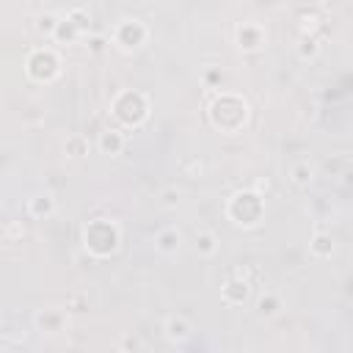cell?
Instances as JSON below:
<instances>
[{"mask_svg": "<svg viewBox=\"0 0 353 353\" xmlns=\"http://www.w3.org/2000/svg\"><path fill=\"white\" fill-rule=\"evenodd\" d=\"M251 119V105L243 94L234 91H218L207 105V121L212 130L223 135H237L245 130Z\"/></svg>", "mask_w": 353, "mask_h": 353, "instance_id": "1", "label": "cell"}, {"mask_svg": "<svg viewBox=\"0 0 353 353\" xmlns=\"http://www.w3.org/2000/svg\"><path fill=\"white\" fill-rule=\"evenodd\" d=\"M121 226L105 215H97L83 226V248L94 259H110L121 248Z\"/></svg>", "mask_w": 353, "mask_h": 353, "instance_id": "2", "label": "cell"}, {"mask_svg": "<svg viewBox=\"0 0 353 353\" xmlns=\"http://www.w3.org/2000/svg\"><path fill=\"white\" fill-rule=\"evenodd\" d=\"M149 113H152V102L149 94L141 88H121L110 99V116L121 130H141L149 121Z\"/></svg>", "mask_w": 353, "mask_h": 353, "instance_id": "3", "label": "cell"}, {"mask_svg": "<svg viewBox=\"0 0 353 353\" xmlns=\"http://www.w3.org/2000/svg\"><path fill=\"white\" fill-rule=\"evenodd\" d=\"M226 218L240 229H256L265 221V196L256 188H240L226 199Z\"/></svg>", "mask_w": 353, "mask_h": 353, "instance_id": "4", "label": "cell"}, {"mask_svg": "<svg viewBox=\"0 0 353 353\" xmlns=\"http://www.w3.org/2000/svg\"><path fill=\"white\" fill-rule=\"evenodd\" d=\"M25 77L36 85H50L61 77V55L55 47H33L28 55H25Z\"/></svg>", "mask_w": 353, "mask_h": 353, "instance_id": "5", "label": "cell"}, {"mask_svg": "<svg viewBox=\"0 0 353 353\" xmlns=\"http://www.w3.org/2000/svg\"><path fill=\"white\" fill-rule=\"evenodd\" d=\"M110 41L121 52H138L149 41V25L143 19H138V17H124V19H119L113 25Z\"/></svg>", "mask_w": 353, "mask_h": 353, "instance_id": "6", "label": "cell"}, {"mask_svg": "<svg viewBox=\"0 0 353 353\" xmlns=\"http://www.w3.org/2000/svg\"><path fill=\"white\" fill-rule=\"evenodd\" d=\"M234 44L243 55H256L268 44V30L259 22H240L234 30Z\"/></svg>", "mask_w": 353, "mask_h": 353, "instance_id": "7", "label": "cell"}, {"mask_svg": "<svg viewBox=\"0 0 353 353\" xmlns=\"http://www.w3.org/2000/svg\"><path fill=\"white\" fill-rule=\"evenodd\" d=\"M251 292H254V281L240 270V273H234V276H229L223 284H221V301L226 303V306H245L248 303V298H251Z\"/></svg>", "mask_w": 353, "mask_h": 353, "instance_id": "8", "label": "cell"}, {"mask_svg": "<svg viewBox=\"0 0 353 353\" xmlns=\"http://www.w3.org/2000/svg\"><path fill=\"white\" fill-rule=\"evenodd\" d=\"M66 317H69L66 309H52V306H47V309H39V312L33 314V325H36V331L52 336V334H61V331L66 328Z\"/></svg>", "mask_w": 353, "mask_h": 353, "instance_id": "9", "label": "cell"}, {"mask_svg": "<svg viewBox=\"0 0 353 353\" xmlns=\"http://www.w3.org/2000/svg\"><path fill=\"white\" fill-rule=\"evenodd\" d=\"M124 146H127V135H124L121 127H105V130H99V135H97V149H99L102 154L116 157V154L124 152Z\"/></svg>", "mask_w": 353, "mask_h": 353, "instance_id": "10", "label": "cell"}, {"mask_svg": "<svg viewBox=\"0 0 353 353\" xmlns=\"http://www.w3.org/2000/svg\"><path fill=\"white\" fill-rule=\"evenodd\" d=\"M163 334H165L168 342L182 345V342H188L193 336V323L188 317H182V314H168L163 320Z\"/></svg>", "mask_w": 353, "mask_h": 353, "instance_id": "11", "label": "cell"}, {"mask_svg": "<svg viewBox=\"0 0 353 353\" xmlns=\"http://www.w3.org/2000/svg\"><path fill=\"white\" fill-rule=\"evenodd\" d=\"M182 248V232L176 226H163L157 234H154V251L163 254V256H174L179 254Z\"/></svg>", "mask_w": 353, "mask_h": 353, "instance_id": "12", "label": "cell"}, {"mask_svg": "<svg viewBox=\"0 0 353 353\" xmlns=\"http://www.w3.org/2000/svg\"><path fill=\"white\" fill-rule=\"evenodd\" d=\"M25 210H28L30 218H36V221H47V218L55 215V199H52L50 193H33V196H28Z\"/></svg>", "mask_w": 353, "mask_h": 353, "instance_id": "13", "label": "cell"}, {"mask_svg": "<svg viewBox=\"0 0 353 353\" xmlns=\"http://www.w3.org/2000/svg\"><path fill=\"white\" fill-rule=\"evenodd\" d=\"M193 245H196V254L201 259H212L221 248V237L212 232V229H199L196 237H193Z\"/></svg>", "mask_w": 353, "mask_h": 353, "instance_id": "14", "label": "cell"}, {"mask_svg": "<svg viewBox=\"0 0 353 353\" xmlns=\"http://www.w3.org/2000/svg\"><path fill=\"white\" fill-rule=\"evenodd\" d=\"M309 251H312V256H317V259H328V256H334V251H336V240H334V234L317 229V232L309 237Z\"/></svg>", "mask_w": 353, "mask_h": 353, "instance_id": "15", "label": "cell"}, {"mask_svg": "<svg viewBox=\"0 0 353 353\" xmlns=\"http://www.w3.org/2000/svg\"><path fill=\"white\" fill-rule=\"evenodd\" d=\"M88 152H91V143H88V135H85V132H72V135H66V141H63V154H66L69 160H85Z\"/></svg>", "mask_w": 353, "mask_h": 353, "instance_id": "16", "label": "cell"}, {"mask_svg": "<svg viewBox=\"0 0 353 353\" xmlns=\"http://www.w3.org/2000/svg\"><path fill=\"white\" fill-rule=\"evenodd\" d=\"M287 179L295 185V188H309L312 182H314V165L309 163V160H295L292 165H290V171H287Z\"/></svg>", "mask_w": 353, "mask_h": 353, "instance_id": "17", "label": "cell"}, {"mask_svg": "<svg viewBox=\"0 0 353 353\" xmlns=\"http://www.w3.org/2000/svg\"><path fill=\"white\" fill-rule=\"evenodd\" d=\"M279 312H281V295L265 290V292L256 298V314L265 317V320H270V317H276Z\"/></svg>", "mask_w": 353, "mask_h": 353, "instance_id": "18", "label": "cell"}, {"mask_svg": "<svg viewBox=\"0 0 353 353\" xmlns=\"http://www.w3.org/2000/svg\"><path fill=\"white\" fill-rule=\"evenodd\" d=\"M66 19H69V22H72L83 36H88V33H91V28H94V17H91V11H88L85 6H74V8H69Z\"/></svg>", "mask_w": 353, "mask_h": 353, "instance_id": "19", "label": "cell"}, {"mask_svg": "<svg viewBox=\"0 0 353 353\" xmlns=\"http://www.w3.org/2000/svg\"><path fill=\"white\" fill-rule=\"evenodd\" d=\"M320 28H323V19L317 11H301L298 14V33L301 36H320Z\"/></svg>", "mask_w": 353, "mask_h": 353, "instance_id": "20", "label": "cell"}, {"mask_svg": "<svg viewBox=\"0 0 353 353\" xmlns=\"http://www.w3.org/2000/svg\"><path fill=\"white\" fill-rule=\"evenodd\" d=\"M320 50H323L320 36H301L298 39V47H295V52H298L301 61H314L320 55Z\"/></svg>", "mask_w": 353, "mask_h": 353, "instance_id": "21", "label": "cell"}, {"mask_svg": "<svg viewBox=\"0 0 353 353\" xmlns=\"http://www.w3.org/2000/svg\"><path fill=\"white\" fill-rule=\"evenodd\" d=\"M58 22H61V17H58V14H52V11H41V14H36L33 28H36V33H39V36L52 39V33H55Z\"/></svg>", "mask_w": 353, "mask_h": 353, "instance_id": "22", "label": "cell"}, {"mask_svg": "<svg viewBox=\"0 0 353 353\" xmlns=\"http://www.w3.org/2000/svg\"><path fill=\"white\" fill-rule=\"evenodd\" d=\"M80 36H83V33H80L69 19H61L58 28H55V33H52V41H55V44H74Z\"/></svg>", "mask_w": 353, "mask_h": 353, "instance_id": "23", "label": "cell"}, {"mask_svg": "<svg viewBox=\"0 0 353 353\" xmlns=\"http://www.w3.org/2000/svg\"><path fill=\"white\" fill-rule=\"evenodd\" d=\"M63 309H66L69 314H74V317L88 314V295H85V292H69Z\"/></svg>", "mask_w": 353, "mask_h": 353, "instance_id": "24", "label": "cell"}, {"mask_svg": "<svg viewBox=\"0 0 353 353\" xmlns=\"http://www.w3.org/2000/svg\"><path fill=\"white\" fill-rule=\"evenodd\" d=\"M25 234H28V229H25L22 221H6V226H3V240L6 243H22Z\"/></svg>", "mask_w": 353, "mask_h": 353, "instance_id": "25", "label": "cell"}, {"mask_svg": "<svg viewBox=\"0 0 353 353\" xmlns=\"http://www.w3.org/2000/svg\"><path fill=\"white\" fill-rule=\"evenodd\" d=\"M204 171H207L204 160H199V157H185V160H182V174H185L188 179H201Z\"/></svg>", "mask_w": 353, "mask_h": 353, "instance_id": "26", "label": "cell"}, {"mask_svg": "<svg viewBox=\"0 0 353 353\" xmlns=\"http://www.w3.org/2000/svg\"><path fill=\"white\" fill-rule=\"evenodd\" d=\"M108 44H110V36H105V33H88L85 36V47L91 55H102L108 50Z\"/></svg>", "mask_w": 353, "mask_h": 353, "instance_id": "27", "label": "cell"}, {"mask_svg": "<svg viewBox=\"0 0 353 353\" xmlns=\"http://www.w3.org/2000/svg\"><path fill=\"white\" fill-rule=\"evenodd\" d=\"M179 199H182V190H179L176 185H168V188H163V190H160V196H157L160 207H165V210H174V207L179 204Z\"/></svg>", "mask_w": 353, "mask_h": 353, "instance_id": "28", "label": "cell"}, {"mask_svg": "<svg viewBox=\"0 0 353 353\" xmlns=\"http://www.w3.org/2000/svg\"><path fill=\"white\" fill-rule=\"evenodd\" d=\"M221 83H223V69L221 66H207L201 72V85L204 88H221Z\"/></svg>", "mask_w": 353, "mask_h": 353, "instance_id": "29", "label": "cell"}, {"mask_svg": "<svg viewBox=\"0 0 353 353\" xmlns=\"http://www.w3.org/2000/svg\"><path fill=\"white\" fill-rule=\"evenodd\" d=\"M41 121H44V110H41L36 102H30V105L22 110V124L36 127V124H41Z\"/></svg>", "mask_w": 353, "mask_h": 353, "instance_id": "30", "label": "cell"}, {"mask_svg": "<svg viewBox=\"0 0 353 353\" xmlns=\"http://www.w3.org/2000/svg\"><path fill=\"white\" fill-rule=\"evenodd\" d=\"M119 350H143V342H141L138 336L127 334V336H121V339H119Z\"/></svg>", "mask_w": 353, "mask_h": 353, "instance_id": "31", "label": "cell"}, {"mask_svg": "<svg viewBox=\"0 0 353 353\" xmlns=\"http://www.w3.org/2000/svg\"><path fill=\"white\" fill-rule=\"evenodd\" d=\"M251 188H256L262 196H268V190H270V179H268V176H259V179H256Z\"/></svg>", "mask_w": 353, "mask_h": 353, "instance_id": "32", "label": "cell"}, {"mask_svg": "<svg viewBox=\"0 0 353 353\" xmlns=\"http://www.w3.org/2000/svg\"><path fill=\"white\" fill-rule=\"evenodd\" d=\"M314 3H325V0H314Z\"/></svg>", "mask_w": 353, "mask_h": 353, "instance_id": "33", "label": "cell"}]
</instances>
